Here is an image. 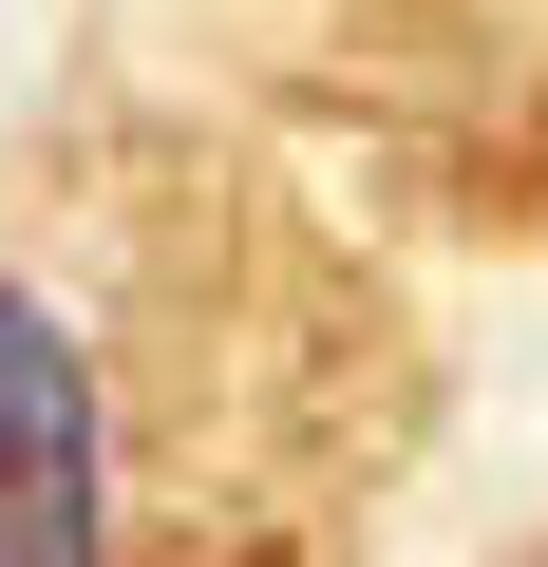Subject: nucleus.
I'll list each match as a JSON object with an SVG mask.
<instances>
[{"label":"nucleus","instance_id":"nucleus-1","mask_svg":"<svg viewBox=\"0 0 548 567\" xmlns=\"http://www.w3.org/2000/svg\"><path fill=\"white\" fill-rule=\"evenodd\" d=\"M265 416H303V246L170 133L39 171L0 227V567H246L285 529Z\"/></svg>","mask_w":548,"mask_h":567},{"label":"nucleus","instance_id":"nucleus-2","mask_svg":"<svg viewBox=\"0 0 548 567\" xmlns=\"http://www.w3.org/2000/svg\"><path fill=\"white\" fill-rule=\"evenodd\" d=\"M322 20L454 133H548V0H322Z\"/></svg>","mask_w":548,"mask_h":567}]
</instances>
